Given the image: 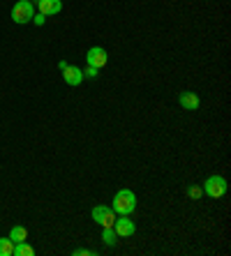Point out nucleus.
<instances>
[{
	"label": "nucleus",
	"instance_id": "1",
	"mask_svg": "<svg viewBox=\"0 0 231 256\" xmlns=\"http://www.w3.org/2000/svg\"><path fill=\"white\" fill-rule=\"evenodd\" d=\"M113 206L111 208L116 210L118 214H132L136 210V196L132 190H120L116 192V196H113Z\"/></svg>",
	"mask_w": 231,
	"mask_h": 256
},
{
	"label": "nucleus",
	"instance_id": "2",
	"mask_svg": "<svg viewBox=\"0 0 231 256\" xmlns=\"http://www.w3.org/2000/svg\"><path fill=\"white\" fill-rule=\"evenodd\" d=\"M33 16H35V7H33V2H30V0H19L17 5L12 7L14 24H19V26L30 24V21H33Z\"/></svg>",
	"mask_w": 231,
	"mask_h": 256
},
{
	"label": "nucleus",
	"instance_id": "3",
	"mask_svg": "<svg viewBox=\"0 0 231 256\" xmlns=\"http://www.w3.org/2000/svg\"><path fill=\"white\" fill-rule=\"evenodd\" d=\"M203 194H208L210 198H222L226 194V180L222 176H210V178L203 182Z\"/></svg>",
	"mask_w": 231,
	"mask_h": 256
},
{
	"label": "nucleus",
	"instance_id": "4",
	"mask_svg": "<svg viewBox=\"0 0 231 256\" xmlns=\"http://www.w3.org/2000/svg\"><path fill=\"white\" fill-rule=\"evenodd\" d=\"M90 214H93V222H97L102 228L113 226V222H116V210L109 208V206H95Z\"/></svg>",
	"mask_w": 231,
	"mask_h": 256
},
{
	"label": "nucleus",
	"instance_id": "5",
	"mask_svg": "<svg viewBox=\"0 0 231 256\" xmlns=\"http://www.w3.org/2000/svg\"><path fill=\"white\" fill-rule=\"evenodd\" d=\"M113 231L118 233V238H130V236L136 233V226H134V222L130 220V214H120L113 222Z\"/></svg>",
	"mask_w": 231,
	"mask_h": 256
},
{
	"label": "nucleus",
	"instance_id": "6",
	"mask_svg": "<svg viewBox=\"0 0 231 256\" xmlns=\"http://www.w3.org/2000/svg\"><path fill=\"white\" fill-rule=\"evenodd\" d=\"M86 60H88L90 67H95V70H102V67H107L109 62V54L104 51L102 46H93L88 48V54H86Z\"/></svg>",
	"mask_w": 231,
	"mask_h": 256
},
{
	"label": "nucleus",
	"instance_id": "7",
	"mask_svg": "<svg viewBox=\"0 0 231 256\" xmlns=\"http://www.w3.org/2000/svg\"><path fill=\"white\" fill-rule=\"evenodd\" d=\"M37 7H40V14L54 16V14L63 12V0H37Z\"/></svg>",
	"mask_w": 231,
	"mask_h": 256
},
{
	"label": "nucleus",
	"instance_id": "8",
	"mask_svg": "<svg viewBox=\"0 0 231 256\" xmlns=\"http://www.w3.org/2000/svg\"><path fill=\"white\" fill-rule=\"evenodd\" d=\"M63 78H65L67 86H79L86 76H83V70H79V67H74V65H67L65 70H63Z\"/></svg>",
	"mask_w": 231,
	"mask_h": 256
},
{
	"label": "nucleus",
	"instance_id": "9",
	"mask_svg": "<svg viewBox=\"0 0 231 256\" xmlns=\"http://www.w3.org/2000/svg\"><path fill=\"white\" fill-rule=\"evenodd\" d=\"M178 102H180V106L187 108V111H196V108H199V95H194V92H180Z\"/></svg>",
	"mask_w": 231,
	"mask_h": 256
},
{
	"label": "nucleus",
	"instance_id": "10",
	"mask_svg": "<svg viewBox=\"0 0 231 256\" xmlns=\"http://www.w3.org/2000/svg\"><path fill=\"white\" fill-rule=\"evenodd\" d=\"M102 242L107 244V247H116V242H118V233L113 231V226H104V231H102Z\"/></svg>",
	"mask_w": 231,
	"mask_h": 256
},
{
	"label": "nucleus",
	"instance_id": "11",
	"mask_svg": "<svg viewBox=\"0 0 231 256\" xmlns=\"http://www.w3.org/2000/svg\"><path fill=\"white\" fill-rule=\"evenodd\" d=\"M10 240H12L14 244L24 242V240H28V231H26L24 226H12V231H10Z\"/></svg>",
	"mask_w": 231,
	"mask_h": 256
},
{
	"label": "nucleus",
	"instance_id": "12",
	"mask_svg": "<svg viewBox=\"0 0 231 256\" xmlns=\"http://www.w3.org/2000/svg\"><path fill=\"white\" fill-rule=\"evenodd\" d=\"M14 256H35V250H33V247L24 240V242L14 244Z\"/></svg>",
	"mask_w": 231,
	"mask_h": 256
},
{
	"label": "nucleus",
	"instance_id": "13",
	"mask_svg": "<svg viewBox=\"0 0 231 256\" xmlns=\"http://www.w3.org/2000/svg\"><path fill=\"white\" fill-rule=\"evenodd\" d=\"M14 254V242L10 238H0V256H12Z\"/></svg>",
	"mask_w": 231,
	"mask_h": 256
},
{
	"label": "nucleus",
	"instance_id": "14",
	"mask_svg": "<svg viewBox=\"0 0 231 256\" xmlns=\"http://www.w3.org/2000/svg\"><path fill=\"white\" fill-rule=\"evenodd\" d=\"M201 194H203V190H201V187H196V185L187 190V196L194 198V201H196V198H201Z\"/></svg>",
	"mask_w": 231,
	"mask_h": 256
},
{
	"label": "nucleus",
	"instance_id": "15",
	"mask_svg": "<svg viewBox=\"0 0 231 256\" xmlns=\"http://www.w3.org/2000/svg\"><path fill=\"white\" fill-rule=\"evenodd\" d=\"M97 72H100V70H95V67H86V70H83V76H88V78H95L97 76Z\"/></svg>",
	"mask_w": 231,
	"mask_h": 256
},
{
	"label": "nucleus",
	"instance_id": "16",
	"mask_svg": "<svg viewBox=\"0 0 231 256\" xmlns=\"http://www.w3.org/2000/svg\"><path fill=\"white\" fill-rule=\"evenodd\" d=\"M44 21H47V16H44V14H35V16H33V24H35V26H44Z\"/></svg>",
	"mask_w": 231,
	"mask_h": 256
},
{
	"label": "nucleus",
	"instance_id": "17",
	"mask_svg": "<svg viewBox=\"0 0 231 256\" xmlns=\"http://www.w3.org/2000/svg\"><path fill=\"white\" fill-rule=\"evenodd\" d=\"M74 256H95L93 250H74Z\"/></svg>",
	"mask_w": 231,
	"mask_h": 256
}]
</instances>
